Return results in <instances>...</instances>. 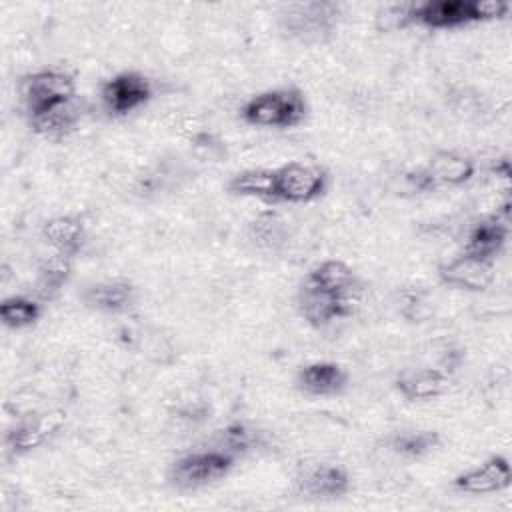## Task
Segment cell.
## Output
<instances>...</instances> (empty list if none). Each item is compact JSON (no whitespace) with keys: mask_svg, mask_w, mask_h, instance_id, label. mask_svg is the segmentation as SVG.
Instances as JSON below:
<instances>
[{"mask_svg":"<svg viewBox=\"0 0 512 512\" xmlns=\"http://www.w3.org/2000/svg\"><path fill=\"white\" fill-rule=\"evenodd\" d=\"M308 116V102L300 88H270L248 98L240 108V118L260 128H296Z\"/></svg>","mask_w":512,"mask_h":512,"instance_id":"obj_1","label":"cell"},{"mask_svg":"<svg viewBox=\"0 0 512 512\" xmlns=\"http://www.w3.org/2000/svg\"><path fill=\"white\" fill-rule=\"evenodd\" d=\"M508 8L510 6L500 0H428L412 4L410 22L432 30H448L502 18Z\"/></svg>","mask_w":512,"mask_h":512,"instance_id":"obj_2","label":"cell"},{"mask_svg":"<svg viewBox=\"0 0 512 512\" xmlns=\"http://www.w3.org/2000/svg\"><path fill=\"white\" fill-rule=\"evenodd\" d=\"M236 456L222 448L196 450L176 458L168 466V482L178 490H198L210 486L230 474Z\"/></svg>","mask_w":512,"mask_h":512,"instance_id":"obj_3","label":"cell"},{"mask_svg":"<svg viewBox=\"0 0 512 512\" xmlns=\"http://www.w3.org/2000/svg\"><path fill=\"white\" fill-rule=\"evenodd\" d=\"M338 16L340 6L336 2H298L284 8L280 26L300 44H322L334 34Z\"/></svg>","mask_w":512,"mask_h":512,"instance_id":"obj_4","label":"cell"},{"mask_svg":"<svg viewBox=\"0 0 512 512\" xmlns=\"http://www.w3.org/2000/svg\"><path fill=\"white\" fill-rule=\"evenodd\" d=\"M328 170L316 162L292 160L274 168V202L306 204L326 194Z\"/></svg>","mask_w":512,"mask_h":512,"instance_id":"obj_5","label":"cell"},{"mask_svg":"<svg viewBox=\"0 0 512 512\" xmlns=\"http://www.w3.org/2000/svg\"><path fill=\"white\" fill-rule=\"evenodd\" d=\"M18 92L26 110V118L38 116L78 96L72 74L58 68H42L22 76Z\"/></svg>","mask_w":512,"mask_h":512,"instance_id":"obj_6","label":"cell"},{"mask_svg":"<svg viewBox=\"0 0 512 512\" xmlns=\"http://www.w3.org/2000/svg\"><path fill=\"white\" fill-rule=\"evenodd\" d=\"M100 98L108 114L126 116L142 108L152 98V84L140 72H118L102 84Z\"/></svg>","mask_w":512,"mask_h":512,"instance_id":"obj_7","label":"cell"},{"mask_svg":"<svg viewBox=\"0 0 512 512\" xmlns=\"http://www.w3.org/2000/svg\"><path fill=\"white\" fill-rule=\"evenodd\" d=\"M356 306L358 304L338 298L330 292H324L306 280H302L296 292V308L300 316L314 328H324L334 320L352 316Z\"/></svg>","mask_w":512,"mask_h":512,"instance_id":"obj_8","label":"cell"},{"mask_svg":"<svg viewBox=\"0 0 512 512\" xmlns=\"http://www.w3.org/2000/svg\"><path fill=\"white\" fill-rule=\"evenodd\" d=\"M438 278L456 290L484 292L494 282V262L462 252L438 266Z\"/></svg>","mask_w":512,"mask_h":512,"instance_id":"obj_9","label":"cell"},{"mask_svg":"<svg viewBox=\"0 0 512 512\" xmlns=\"http://www.w3.org/2000/svg\"><path fill=\"white\" fill-rule=\"evenodd\" d=\"M66 420L64 410H50L44 414H34L30 418L20 420L6 432V448L14 456L28 454L42 446Z\"/></svg>","mask_w":512,"mask_h":512,"instance_id":"obj_10","label":"cell"},{"mask_svg":"<svg viewBox=\"0 0 512 512\" xmlns=\"http://www.w3.org/2000/svg\"><path fill=\"white\" fill-rule=\"evenodd\" d=\"M512 482V472H510V462L502 454H494L480 462L474 468H468L460 472L454 478V488L464 492V494H492V492H502L510 486Z\"/></svg>","mask_w":512,"mask_h":512,"instance_id":"obj_11","label":"cell"},{"mask_svg":"<svg viewBox=\"0 0 512 512\" xmlns=\"http://www.w3.org/2000/svg\"><path fill=\"white\" fill-rule=\"evenodd\" d=\"M298 492L316 500H336L350 490V476L340 464H312L296 478Z\"/></svg>","mask_w":512,"mask_h":512,"instance_id":"obj_12","label":"cell"},{"mask_svg":"<svg viewBox=\"0 0 512 512\" xmlns=\"http://www.w3.org/2000/svg\"><path fill=\"white\" fill-rule=\"evenodd\" d=\"M304 280L310 282L312 286H316L324 292H330L338 298H344L348 302H354V304L360 302V294H362L360 278L342 260H336V258L322 260L306 274Z\"/></svg>","mask_w":512,"mask_h":512,"instance_id":"obj_13","label":"cell"},{"mask_svg":"<svg viewBox=\"0 0 512 512\" xmlns=\"http://www.w3.org/2000/svg\"><path fill=\"white\" fill-rule=\"evenodd\" d=\"M296 384L300 390L312 396H336L346 390L348 372L336 362H310L298 370Z\"/></svg>","mask_w":512,"mask_h":512,"instance_id":"obj_14","label":"cell"},{"mask_svg":"<svg viewBox=\"0 0 512 512\" xmlns=\"http://www.w3.org/2000/svg\"><path fill=\"white\" fill-rule=\"evenodd\" d=\"M136 288L130 280H102L84 290V302L104 314H124L136 304Z\"/></svg>","mask_w":512,"mask_h":512,"instance_id":"obj_15","label":"cell"},{"mask_svg":"<svg viewBox=\"0 0 512 512\" xmlns=\"http://www.w3.org/2000/svg\"><path fill=\"white\" fill-rule=\"evenodd\" d=\"M82 118V102L80 98H72L68 102H62L38 116L28 118V126L34 134L46 138V140H64L68 138Z\"/></svg>","mask_w":512,"mask_h":512,"instance_id":"obj_16","label":"cell"},{"mask_svg":"<svg viewBox=\"0 0 512 512\" xmlns=\"http://www.w3.org/2000/svg\"><path fill=\"white\" fill-rule=\"evenodd\" d=\"M506 240H508V220L496 214L486 216L470 228L466 236L464 252L494 262L496 256L504 250Z\"/></svg>","mask_w":512,"mask_h":512,"instance_id":"obj_17","label":"cell"},{"mask_svg":"<svg viewBox=\"0 0 512 512\" xmlns=\"http://www.w3.org/2000/svg\"><path fill=\"white\" fill-rule=\"evenodd\" d=\"M434 186H464L472 180L476 164L470 156L456 150H438L424 166Z\"/></svg>","mask_w":512,"mask_h":512,"instance_id":"obj_18","label":"cell"},{"mask_svg":"<svg viewBox=\"0 0 512 512\" xmlns=\"http://www.w3.org/2000/svg\"><path fill=\"white\" fill-rule=\"evenodd\" d=\"M396 390L410 402L438 398L448 386V374L440 368H412L404 370L396 382Z\"/></svg>","mask_w":512,"mask_h":512,"instance_id":"obj_19","label":"cell"},{"mask_svg":"<svg viewBox=\"0 0 512 512\" xmlns=\"http://www.w3.org/2000/svg\"><path fill=\"white\" fill-rule=\"evenodd\" d=\"M42 238L54 252L76 256L84 242V222L74 214H58L42 224Z\"/></svg>","mask_w":512,"mask_h":512,"instance_id":"obj_20","label":"cell"},{"mask_svg":"<svg viewBox=\"0 0 512 512\" xmlns=\"http://www.w3.org/2000/svg\"><path fill=\"white\" fill-rule=\"evenodd\" d=\"M72 260L74 256L52 252L42 260L38 266V278H36V298L38 300H50L54 298L60 288L68 282L72 274Z\"/></svg>","mask_w":512,"mask_h":512,"instance_id":"obj_21","label":"cell"},{"mask_svg":"<svg viewBox=\"0 0 512 512\" xmlns=\"http://www.w3.org/2000/svg\"><path fill=\"white\" fill-rule=\"evenodd\" d=\"M228 192L244 198L274 202V168H248L228 180Z\"/></svg>","mask_w":512,"mask_h":512,"instance_id":"obj_22","label":"cell"},{"mask_svg":"<svg viewBox=\"0 0 512 512\" xmlns=\"http://www.w3.org/2000/svg\"><path fill=\"white\" fill-rule=\"evenodd\" d=\"M42 316V300L36 296H8L0 304V320L6 328L20 330L36 324Z\"/></svg>","mask_w":512,"mask_h":512,"instance_id":"obj_23","label":"cell"},{"mask_svg":"<svg viewBox=\"0 0 512 512\" xmlns=\"http://www.w3.org/2000/svg\"><path fill=\"white\" fill-rule=\"evenodd\" d=\"M440 436L434 430H404L390 438V448L404 458H422L436 450Z\"/></svg>","mask_w":512,"mask_h":512,"instance_id":"obj_24","label":"cell"},{"mask_svg":"<svg viewBox=\"0 0 512 512\" xmlns=\"http://www.w3.org/2000/svg\"><path fill=\"white\" fill-rule=\"evenodd\" d=\"M250 238L268 250H276L284 238H286V230H284V222L278 214L274 212H264L258 218L252 220L250 224Z\"/></svg>","mask_w":512,"mask_h":512,"instance_id":"obj_25","label":"cell"},{"mask_svg":"<svg viewBox=\"0 0 512 512\" xmlns=\"http://www.w3.org/2000/svg\"><path fill=\"white\" fill-rule=\"evenodd\" d=\"M256 442V432L242 422H234L220 432V448L232 456L248 452Z\"/></svg>","mask_w":512,"mask_h":512,"instance_id":"obj_26","label":"cell"}]
</instances>
